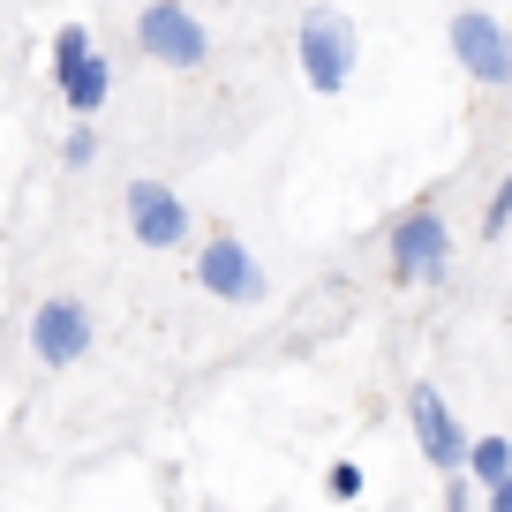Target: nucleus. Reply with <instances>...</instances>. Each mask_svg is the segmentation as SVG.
Wrapping results in <instances>:
<instances>
[{
    "label": "nucleus",
    "instance_id": "obj_1",
    "mask_svg": "<svg viewBox=\"0 0 512 512\" xmlns=\"http://www.w3.org/2000/svg\"><path fill=\"white\" fill-rule=\"evenodd\" d=\"M354 23L339 16V8H309L302 16V31H294V61H302V76H309V91H324V98H339L354 83Z\"/></svg>",
    "mask_w": 512,
    "mask_h": 512
},
{
    "label": "nucleus",
    "instance_id": "obj_2",
    "mask_svg": "<svg viewBox=\"0 0 512 512\" xmlns=\"http://www.w3.org/2000/svg\"><path fill=\"white\" fill-rule=\"evenodd\" d=\"M452 272V226L430 204H415L407 219H392V279L407 287H445Z\"/></svg>",
    "mask_w": 512,
    "mask_h": 512
},
{
    "label": "nucleus",
    "instance_id": "obj_3",
    "mask_svg": "<svg viewBox=\"0 0 512 512\" xmlns=\"http://www.w3.org/2000/svg\"><path fill=\"white\" fill-rule=\"evenodd\" d=\"M136 46L166 68H204L211 61V31L196 23L189 0H151L144 16H136Z\"/></svg>",
    "mask_w": 512,
    "mask_h": 512
},
{
    "label": "nucleus",
    "instance_id": "obj_4",
    "mask_svg": "<svg viewBox=\"0 0 512 512\" xmlns=\"http://www.w3.org/2000/svg\"><path fill=\"white\" fill-rule=\"evenodd\" d=\"M452 61L482 83V91H512V31L482 8H460L452 16Z\"/></svg>",
    "mask_w": 512,
    "mask_h": 512
},
{
    "label": "nucleus",
    "instance_id": "obj_5",
    "mask_svg": "<svg viewBox=\"0 0 512 512\" xmlns=\"http://www.w3.org/2000/svg\"><path fill=\"white\" fill-rule=\"evenodd\" d=\"M196 287L211 294V302H264V264L249 256V241L234 234H211L204 249H196Z\"/></svg>",
    "mask_w": 512,
    "mask_h": 512
},
{
    "label": "nucleus",
    "instance_id": "obj_6",
    "mask_svg": "<svg viewBox=\"0 0 512 512\" xmlns=\"http://www.w3.org/2000/svg\"><path fill=\"white\" fill-rule=\"evenodd\" d=\"M31 354L46 369H68L91 354V309L76 302V294H46V302L31 309Z\"/></svg>",
    "mask_w": 512,
    "mask_h": 512
},
{
    "label": "nucleus",
    "instance_id": "obj_7",
    "mask_svg": "<svg viewBox=\"0 0 512 512\" xmlns=\"http://www.w3.org/2000/svg\"><path fill=\"white\" fill-rule=\"evenodd\" d=\"M189 204H181L174 189H166V181H128V234L144 241V249H181V241H189Z\"/></svg>",
    "mask_w": 512,
    "mask_h": 512
},
{
    "label": "nucleus",
    "instance_id": "obj_8",
    "mask_svg": "<svg viewBox=\"0 0 512 512\" xmlns=\"http://www.w3.org/2000/svg\"><path fill=\"white\" fill-rule=\"evenodd\" d=\"M407 422H415V445H422V460L430 467H467V445H475V437L460 430V415H452L445 400H437V384H415V392H407Z\"/></svg>",
    "mask_w": 512,
    "mask_h": 512
},
{
    "label": "nucleus",
    "instance_id": "obj_9",
    "mask_svg": "<svg viewBox=\"0 0 512 512\" xmlns=\"http://www.w3.org/2000/svg\"><path fill=\"white\" fill-rule=\"evenodd\" d=\"M61 98H68V113H76V121H91V113L113 98V61H106V53H91L83 68H68V76H61Z\"/></svg>",
    "mask_w": 512,
    "mask_h": 512
},
{
    "label": "nucleus",
    "instance_id": "obj_10",
    "mask_svg": "<svg viewBox=\"0 0 512 512\" xmlns=\"http://www.w3.org/2000/svg\"><path fill=\"white\" fill-rule=\"evenodd\" d=\"M467 467H475L482 490H497V482L512 475V437H475V445H467Z\"/></svg>",
    "mask_w": 512,
    "mask_h": 512
},
{
    "label": "nucleus",
    "instance_id": "obj_11",
    "mask_svg": "<svg viewBox=\"0 0 512 512\" xmlns=\"http://www.w3.org/2000/svg\"><path fill=\"white\" fill-rule=\"evenodd\" d=\"M91 31H83V23H68V31H53V83H61L68 76V68H83V61H91Z\"/></svg>",
    "mask_w": 512,
    "mask_h": 512
},
{
    "label": "nucleus",
    "instance_id": "obj_12",
    "mask_svg": "<svg viewBox=\"0 0 512 512\" xmlns=\"http://www.w3.org/2000/svg\"><path fill=\"white\" fill-rule=\"evenodd\" d=\"M324 490H332L339 505H347V497H362V490H369V475H362L354 460H332V467H324Z\"/></svg>",
    "mask_w": 512,
    "mask_h": 512
},
{
    "label": "nucleus",
    "instance_id": "obj_13",
    "mask_svg": "<svg viewBox=\"0 0 512 512\" xmlns=\"http://www.w3.org/2000/svg\"><path fill=\"white\" fill-rule=\"evenodd\" d=\"M505 226H512V174H505V181L490 189V211H482V241H497Z\"/></svg>",
    "mask_w": 512,
    "mask_h": 512
},
{
    "label": "nucleus",
    "instance_id": "obj_14",
    "mask_svg": "<svg viewBox=\"0 0 512 512\" xmlns=\"http://www.w3.org/2000/svg\"><path fill=\"white\" fill-rule=\"evenodd\" d=\"M91 159H98V128L76 121V128H68V144H61V166H91Z\"/></svg>",
    "mask_w": 512,
    "mask_h": 512
},
{
    "label": "nucleus",
    "instance_id": "obj_15",
    "mask_svg": "<svg viewBox=\"0 0 512 512\" xmlns=\"http://www.w3.org/2000/svg\"><path fill=\"white\" fill-rule=\"evenodd\" d=\"M467 505H475V497H467V467H452L445 475V512H467Z\"/></svg>",
    "mask_w": 512,
    "mask_h": 512
},
{
    "label": "nucleus",
    "instance_id": "obj_16",
    "mask_svg": "<svg viewBox=\"0 0 512 512\" xmlns=\"http://www.w3.org/2000/svg\"><path fill=\"white\" fill-rule=\"evenodd\" d=\"M490 512H512V475H505V482L490 490Z\"/></svg>",
    "mask_w": 512,
    "mask_h": 512
}]
</instances>
